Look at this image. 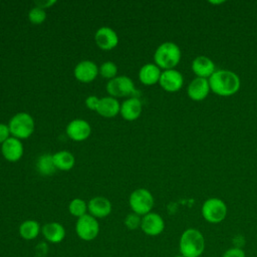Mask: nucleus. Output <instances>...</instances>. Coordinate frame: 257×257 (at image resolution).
<instances>
[{
  "label": "nucleus",
  "instance_id": "nucleus-14",
  "mask_svg": "<svg viewBox=\"0 0 257 257\" xmlns=\"http://www.w3.org/2000/svg\"><path fill=\"white\" fill-rule=\"evenodd\" d=\"M23 145L17 138H9L1 146L3 157L9 162H17L23 155Z\"/></svg>",
  "mask_w": 257,
  "mask_h": 257
},
{
  "label": "nucleus",
  "instance_id": "nucleus-29",
  "mask_svg": "<svg viewBox=\"0 0 257 257\" xmlns=\"http://www.w3.org/2000/svg\"><path fill=\"white\" fill-rule=\"evenodd\" d=\"M222 257H246V253L240 247H231L222 254Z\"/></svg>",
  "mask_w": 257,
  "mask_h": 257
},
{
  "label": "nucleus",
  "instance_id": "nucleus-18",
  "mask_svg": "<svg viewBox=\"0 0 257 257\" xmlns=\"http://www.w3.org/2000/svg\"><path fill=\"white\" fill-rule=\"evenodd\" d=\"M142 109V101L138 97H130L120 104L119 112L124 119L135 120L141 115Z\"/></svg>",
  "mask_w": 257,
  "mask_h": 257
},
{
  "label": "nucleus",
  "instance_id": "nucleus-4",
  "mask_svg": "<svg viewBox=\"0 0 257 257\" xmlns=\"http://www.w3.org/2000/svg\"><path fill=\"white\" fill-rule=\"evenodd\" d=\"M10 134L19 140L29 138L34 132L35 123L33 117L27 112H18L14 114L8 123Z\"/></svg>",
  "mask_w": 257,
  "mask_h": 257
},
{
  "label": "nucleus",
  "instance_id": "nucleus-13",
  "mask_svg": "<svg viewBox=\"0 0 257 257\" xmlns=\"http://www.w3.org/2000/svg\"><path fill=\"white\" fill-rule=\"evenodd\" d=\"M98 72L99 69L97 65L91 60H82L78 62L74 67L73 71L76 79L81 82L92 81L96 77Z\"/></svg>",
  "mask_w": 257,
  "mask_h": 257
},
{
  "label": "nucleus",
  "instance_id": "nucleus-20",
  "mask_svg": "<svg viewBox=\"0 0 257 257\" xmlns=\"http://www.w3.org/2000/svg\"><path fill=\"white\" fill-rule=\"evenodd\" d=\"M161 73L162 71L156 63H146L139 71V78L144 84L152 85L159 82Z\"/></svg>",
  "mask_w": 257,
  "mask_h": 257
},
{
  "label": "nucleus",
  "instance_id": "nucleus-15",
  "mask_svg": "<svg viewBox=\"0 0 257 257\" xmlns=\"http://www.w3.org/2000/svg\"><path fill=\"white\" fill-rule=\"evenodd\" d=\"M209 80L207 78L196 77L188 85L187 92L191 99L199 101L206 98L210 92Z\"/></svg>",
  "mask_w": 257,
  "mask_h": 257
},
{
  "label": "nucleus",
  "instance_id": "nucleus-21",
  "mask_svg": "<svg viewBox=\"0 0 257 257\" xmlns=\"http://www.w3.org/2000/svg\"><path fill=\"white\" fill-rule=\"evenodd\" d=\"M120 104L115 97L105 96L99 99L96 111L98 114L105 117H112L119 112Z\"/></svg>",
  "mask_w": 257,
  "mask_h": 257
},
{
  "label": "nucleus",
  "instance_id": "nucleus-16",
  "mask_svg": "<svg viewBox=\"0 0 257 257\" xmlns=\"http://www.w3.org/2000/svg\"><path fill=\"white\" fill-rule=\"evenodd\" d=\"M192 70L197 77L209 78L215 71L214 62L205 55H199L192 61Z\"/></svg>",
  "mask_w": 257,
  "mask_h": 257
},
{
  "label": "nucleus",
  "instance_id": "nucleus-3",
  "mask_svg": "<svg viewBox=\"0 0 257 257\" xmlns=\"http://www.w3.org/2000/svg\"><path fill=\"white\" fill-rule=\"evenodd\" d=\"M181 59L180 47L171 41H167L159 45L154 54L155 63L160 67L166 69H173Z\"/></svg>",
  "mask_w": 257,
  "mask_h": 257
},
{
  "label": "nucleus",
  "instance_id": "nucleus-2",
  "mask_svg": "<svg viewBox=\"0 0 257 257\" xmlns=\"http://www.w3.org/2000/svg\"><path fill=\"white\" fill-rule=\"evenodd\" d=\"M205 237L196 228L186 229L179 241V250L184 257H200L205 251Z\"/></svg>",
  "mask_w": 257,
  "mask_h": 257
},
{
  "label": "nucleus",
  "instance_id": "nucleus-12",
  "mask_svg": "<svg viewBox=\"0 0 257 257\" xmlns=\"http://www.w3.org/2000/svg\"><path fill=\"white\" fill-rule=\"evenodd\" d=\"M94 39L97 46L103 50H110L118 43V36L116 32L107 26L98 28L95 32Z\"/></svg>",
  "mask_w": 257,
  "mask_h": 257
},
{
  "label": "nucleus",
  "instance_id": "nucleus-1",
  "mask_svg": "<svg viewBox=\"0 0 257 257\" xmlns=\"http://www.w3.org/2000/svg\"><path fill=\"white\" fill-rule=\"evenodd\" d=\"M210 89L220 96H230L236 93L241 85L239 76L228 69H218L209 77Z\"/></svg>",
  "mask_w": 257,
  "mask_h": 257
},
{
  "label": "nucleus",
  "instance_id": "nucleus-26",
  "mask_svg": "<svg viewBox=\"0 0 257 257\" xmlns=\"http://www.w3.org/2000/svg\"><path fill=\"white\" fill-rule=\"evenodd\" d=\"M117 72V66L113 61H105L99 67V73L105 78H113L115 77Z\"/></svg>",
  "mask_w": 257,
  "mask_h": 257
},
{
  "label": "nucleus",
  "instance_id": "nucleus-5",
  "mask_svg": "<svg viewBox=\"0 0 257 257\" xmlns=\"http://www.w3.org/2000/svg\"><path fill=\"white\" fill-rule=\"evenodd\" d=\"M203 218L211 224H218L225 220L227 216V206L219 198L207 199L201 208Z\"/></svg>",
  "mask_w": 257,
  "mask_h": 257
},
{
  "label": "nucleus",
  "instance_id": "nucleus-31",
  "mask_svg": "<svg viewBox=\"0 0 257 257\" xmlns=\"http://www.w3.org/2000/svg\"><path fill=\"white\" fill-rule=\"evenodd\" d=\"M10 130L7 124L0 123V144H3L6 140H8L10 137Z\"/></svg>",
  "mask_w": 257,
  "mask_h": 257
},
{
  "label": "nucleus",
  "instance_id": "nucleus-32",
  "mask_svg": "<svg viewBox=\"0 0 257 257\" xmlns=\"http://www.w3.org/2000/svg\"><path fill=\"white\" fill-rule=\"evenodd\" d=\"M56 1L55 0H49V1H35V4L36 6L40 7V8H46L52 4H54Z\"/></svg>",
  "mask_w": 257,
  "mask_h": 257
},
{
  "label": "nucleus",
  "instance_id": "nucleus-22",
  "mask_svg": "<svg viewBox=\"0 0 257 257\" xmlns=\"http://www.w3.org/2000/svg\"><path fill=\"white\" fill-rule=\"evenodd\" d=\"M41 232L39 223L35 220H25L19 226V234L24 240H34Z\"/></svg>",
  "mask_w": 257,
  "mask_h": 257
},
{
  "label": "nucleus",
  "instance_id": "nucleus-7",
  "mask_svg": "<svg viewBox=\"0 0 257 257\" xmlns=\"http://www.w3.org/2000/svg\"><path fill=\"white\" fill-rule=\"evenodd\" d=\"M75 232L81 240L92 241L99 233L98 221L90 214H85L77 219L75 224Z\"/></svg>",
  "mask_w": 257,
  "mask_h": 257
},
{
  "label": "nucleus",
  "instance_id": "nucleus-27",
  "mask_svg": "<svg viewBox=\"0 0 257 257\" xmlns=\"http://www.w3.org/2000/svg\"><path fill=\"white\" fill-rule=\"evenodd\" d=\"M29 20L34 24H40L42 23L46 18V12L43 8H40L38 6H35L30 9L28 13Z\"/></svg>",
  "mask_w": 257,
  "mask_h": 257
},
{
  "label": "nucleus",
  "instance_id": "nucleus-17",
  "mask_svg": "<svg viewBox=\"0 0 257 257\" xmlns=\"http://www.w3.org/2000/svg\"><path fill=\"white\" fill-rule=\"evenodd\" d=\"M87 210L94 218H105L111 212V203L104 197H94L89 200Z\"/></svg>",
  "mask_w": 257,
  "mask_h": 257
},
{
  "label": "nucleus",
  "instance_id": "nucleus-11",
  "mask_svg": "<svg viewBox=\"0 0 257 257\" xmlns=\"http://www.w3.org/2000/svg\"><path fill=\"white\" fill-rule=\"evenodd\" d=\"M91 133L90 124L82 118L72 119L66 126L67 136L76 142L86 140Z\"/></svg>",
  "mask_w": 257,
  "mask_h": 257
},
{
  "label": "nucleus",
  "instance_id": "nucleus-30",
  "mask_svg": "<svg viewBox=\"0 0 257 257\" xmlns=\"http://www.w3.org/2000/svg\"><path fill=\"white\" fill-rule=\"evenodd\" d=\"M99 99H100V98H98V97L95 96V95H89V96H87L86 99H85V104H86V106H87L88 108L96 110V108H97V106H98V103H99Z\"/></svg>",
  "mask_w": 257,
  "mask_h": 257
},
{
  "label": "nucleus",
  "instance_id": "nucleus-8",
  "mask_svg": "<svg viewBox=\"0 0 257 257\" xmlns=\"http://www.w3.org/2000/svg\"><path fill=\"white\" fill-rule=\"evenodd\" d=\"M106 90L112 97L128 96L134 93L135 84L128 76L119 75L108 80Z\"/></svg>",
  "mask_w": 257,
  "mask_h": 257
},
{
  "label": "nucleus",
  "instance_id": "nucleus-23",
  "mask_svg": "<svg viewBox=\"0 0 257 257\" xmlns=\"http://www.w3.org/2000/svg\"><path fill=\"white\" fill-rule=\"evenodd\" d=\"M54 165L57 170L69 171L74 166L75 160L73 155L68 151H59L52 155Z\"/></svg>",
  "mask_w": 257,
  "mask_h": 257
},
{
  "label": "nucleus",
  "instance_id": "nucleus-9",
  "mask_svg": "<svg viewBox=\"0 0 257 257\" xmlns=\"http://www.w3.org/2000/svg\"><path fill=\"white\" fill-rule=\"evenodd\" d=\"M141 229L148 236H158L165 230V221L160 214L150 212L142 217Z\"/></svg>",
  "mask_w": 257,
  "mask_h": 257
},
{
  "label": "nucleus",
  "instance_id": "nucleus-33",
  "mask_svg": "<svg viewBox=\"0 0 257 257\" xmlns=\"http://www.w3.org/2000/svg\"><path fill=\"white\" fill-rule=\"evenodd\" d=\"M175 257H184V256H183V255H181V254H180V255H177V256H175Z\"/></svg>",
  "mask_w": 257,
  "mask_h": 257
},
{
  "label": "nucleus",
  "instance_id": "nucleus-10",
  "mask_svg": "<svg viewBox=\"0 0 257 257\" xmlns=\"http://www.w3.org/2000/svg\"><path fill=\"white\" fill-rule=\"evenodd\" d=\"M184 82L183 75L177 69H166L161 73V77L159 80L160 85L163 89L169 92L178 91Z\"/></svg>",
  "mask_w": 257,
  "mask_h": 257
},
{
  "label": "nucleus",
  "instance_id": "nucleus-19",
  "mask_svg": "<svg viewBox=\"0 0 257 257\" xmlns=\"http://www.w3.org/2000/svg\"><path fill=\"white\" fill-rule=\"evenodd\" d=\"M43 237L50 243H60L65 238V229L58 222H48L41 228Z\"/></svg>",
  "mask_w": 257,
  "mask_h": 257
},
{
  "label": "nucleus",
  "instance_id": "nucleus-6",
  "mask_svg": "<svg viewBox=\"0 0 257 257\" xmlns=\"http://www.w3.org/2000/svg\"><path fill=\"white\" fill-rule=\"evenodd\" d=\"M128 204L134 213L145 216L150 213L154 207V197L147 189H137L130 195Z\"/></svg>",
  "mask_w": 257,
  "mask_h": 257
},
{
  "label": "nucleus",
  "instance_id": "nucleus-28",
  "mask_svg": "<svg viewBox=\"0 0 257 257\" xmlns=\"http://www.w3.org/2000/svg\"><path fill=\"white\" fill-rule=\"evenodd\" d=\"M125 227L130 230H136L138 228H141V223H142V218L140 215L136 213H130L126 215L123 221Z\"/></svg>",
  "mask_w": 257,
  "mask_h": 257
},
{
  "label": "nucleus",
  "instance_id": "nucleus-25",
  "mask_svg": "<svg viewBox=\"0 0 257 257\" xmlns=\"http://www.w3.org/2000/svg\"><path fill=\"white\" fill-rule=\"evenodd\" d=\"M68 211L72 216L80 218L86 214L87 204L82 199L75 198L70 201L68 205Z\"/></svg>",
  "mask_w": 257,
  "mask_h": 257
},
{
  "label": "nucleus",
  "instance_id": "nucleus-24",
  "mask_svg": "<svg viewBox=\"0 0 257 257\" xmlns=\"http://www.w3.org/2000/svg\"><path fill=\"white\" fill-rule=\"evenodd\" d=\"M36 169L42 176H50L54 174L57 169L54 165L52 155H41L36 162Z\"/></svg>",
  "mask_w": 257,
  "mask_h": 257
}]
</instances>
